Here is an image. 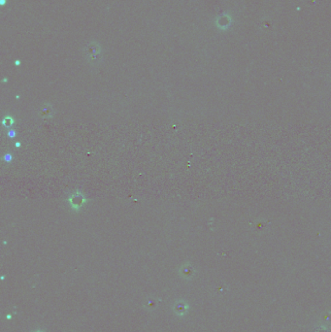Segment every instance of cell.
I'll list each match as a JSON object with an SVG mask.
<instances>
[{
  "label": "cell",
  "mask_w": 331,
  "mask_h": 332,
  "mask_svg": "<svg viewBox=\"0 0 331 332\" xmlns=\"http://www.w3.org/2000/svg\"><path fill=\"white\" fill-rule=\"evenodd\" d=\"M76 197H77V196H74V195L71 197V200H75V202H71V204H72L71 206L73 207V208L79 209V207L83 206L82 204H83V202H84V197H83L82 195H80L78 199H77Z\"/></svg>",
  "instance_id": "1"
}]
</instances>
